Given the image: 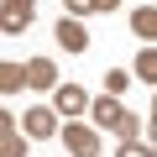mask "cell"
<instances>
[{"label": "cell", "instance_id": "obj_14", "mask_svg": "<svg viewBox=\"0 0 157 157\" xmlns=\"http://www.w3.org/2000/svg\"><path fill=\"white\" fill-rule=\"evenodd\" d=\"M0 136H6V141H0V147H6V157H21V136H16L11 121H6V131H0Z\"/></svg>", "mask_w": 157, "mask_h": 157}, {"label": "cell", "instance_id": "obj_15", "mask_svg": "<svg viewBox=\"0 0 157 157\" xmlns=\"http://www.w3.org/2000/svg\"><path fill=\"white\" fill-rule=\"evenodd\" d=\"M68 11H73V16H84V11H94V0H68Z\"/></svg>", "mask_w": 157, "mask_h": 157}, {"label": "cell", "instance_id": "obj_17", "mask_svg": "<svg viewBox=\"0 0 157 157\" xmlns=\"http://www.w3.org/2000/svg\"><path fill=\"white\" fill-rule=\"evenodd\" d=\"M152 147H157V121H152Z\"/></svg>", "mask_w": 157, "mask_h": 157}, {"label": "cell", "instance_id": "obj_6", "mask_svg": "<svg viewBox=\"0 0 157 157\" xmlns=\"http://www.w3.org/2000/svg\"><path fill=\"white\" fill-rule=\"evenodd\" d=\"M21 121H26V136H52L58 131V115L52 110H26Z\"/></svg>", "mask_w": 157, "mask_h": 157}, {"label": "cell", "instance_id": "obj_2", "mask_svg": "<svg viewBox=\"0 0 157 157\" xmlns=\"http://www.w3.org/2000/svg\"><path fill=\"white\" fill-rule=\"evenodd\" d=\"M32 16H37V0H6V32H26L32 26Z\"/></svg>", "mask_w": 157, "mask_h": 157}, {"label": "cell", "instance_id": "obj_4", "mask_svg": "<svg viewBox=\"0 0 157 157\" xmlns=\"http://www.w3.org/2000/svg\"><path fill=\"white\" fill-rule=\"evenodd\" d=\"M58 42H63L68 52H84V47H89V32H84V26H78L73 16H68V21L58 16Z\"/></svg>", "mask_w": 157, "mask_h": 157}, {"label": "cell", "instance_id": "obj_3", "mask_svg": "<svg viewBox=\"0 0 157 157\" xmlns=\"http://www.w3.org/2000/svg\"><path fill=\"white\" fill-rule=\"evenodd\" d=\"M26 84H32V89H52V84H58L52 58H32V63H26Z\"/></svg>", "mask_w": 157, "mask_h": 157}, {"label": "cell", "instance_id": "obj_8", "mask_svg": "<svg viewBox=\"0 0 157 157\" xmlns=\"http://www.w3.org/2000/svg\"><path fill=\"white\" fill-rule=\"evenodd\" d=\"M136 78H141V84H157V47H141V58H136Z\"/></svg>", "mask_w": 157, "mask_h": 157}, {"label": "cell", "instance_id": "obj_1", "mask_svg": "<svg viewBox=\"0 0 157 157\" xmlns=\"http://www.w3.org/2000/svg\"><path fill=\"white\" fill-rule=\"evenodd\" d=\"M63 141H68L73 157H100V136L89 126H63Z\"/></svg>", "mask_w": 157, "mask_h": 157}, {"label": "cell", "instance_id": "obj_11", "mask_svg": "<svg viewBox=\"0 0 157 157\" xmlns=\"http://www.w3.org/2000/svg\"><path fill=\"white\" fill-rule=\"evenodd\" d=\"M126 84H131V73H126V68H110V73H105V94H115V100H121V94H126Z\"/></svg>", "mask_w": 157, "mask_h": 157}, {"label": "cell", "instance_id": "obj_9", "mask_svg": "<svg viewBox=\"0 0 157 157\" xmlns=\"http://www.w3.org/2000/svg\"><path fill=\"white\" fill-rule=\"evenodd\" d=\"M131 26H136V37H157V6H141L131 16Z\"/></svg>", "mask_w": 157, "mask_h": 157}, {"label": "cell", "instance_id": "obj_12", "mask_svg": "<svg viewBox=\"0 0 157 157\" xmlns=\"http://www.w3.org/2000/svg\"><path fill=\"white\" fill-rule=\"evenodd\" d=\"M136 131H141V115H131V110H126V115H121V126H115V136H121V141H136Z\"/></svg>", "mask_w": 157, "mask_h": 157}, {"label": "cell", "instance_id": "obj_7", "mask_svg": "<svg viewBox=\"0 0 157 157\" xmlns=\"http://www.w3.org/2000/svg\"><path fill=\"white\" fill-rule=\"evenodd\" d=\"M58 110L63 115H78V110H84V89H78V84H63L58 89Z\"/></svg>", "mask_w": 157, "mask_h": 157}, {"label": "cell", "instance_id": "obj_13", "mask_svg": "<svg viewBox=\"0 0 157 157\" xmlns=\"http://www.w3.org/2000/svg\"><path fill=\"white\" fill-rule=\"evenodd\" d=\"M121 157H157L152 141H121Z\"/></svg>", "mask_w": 157, "mask_h": 157}, {"label": "cell", "instance_id": "obj_5", "mask_svg": "<svg viewBox=\"0 0 157 157\" xmlns=\"http://www.w3.org/2000/svg\"><path fill=\"white\" fill-rule=\"evenodd\" d=\"M121 115H126V110H121V100H115V94H100V100H94V121H100V126H110V131H115V126H121Z\"/></svg>", "mask_w": 157, "mask_h": 157}, {"label": "cell", "instance_id": "obj_16", "mask_svg": "<svg viewBox=\"0 0 157 157\" xmlns=\"http://www.w3.org/2000/svg\"><path fill=\"white\" fill-rule=\"evenodd\" d=\"M121 6V0H94V11H115Z\"/></svg>", "mask_w": 157, "mask_h": 157}, {"label": "cell", "instance_id": "obj_10", "mask_svg": "<svg viewBox=\"0 0 157 157\" xmlns=\"http://www.w3.org/2000/svg\"><path fill=\"white\" fill-rule=\"evenodd\" d=\"M21 84H26V68L21 63H6V68H0V89H6V94H16Z\"/></svg>", "mask_w": 157, "mask_h": 157}]
</instances>
